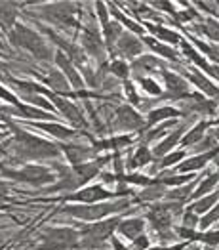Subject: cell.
Returning a JSON list of instances; mask_svg holds the SVG:
<instances>
[{"instance_id":"obj_61","label":"cell","mask_w":219,"mask_h":250,"mask_svg":"<svg viewBox=\"0 0 219 250\" xmlns=\"http://www.w3.org/2000/svg\"><path fill=\"white\" fill-rule=\"evenodd\" d=\"M0 138H2V136H0Z\"/></svg>"},{"instance_id":"obj_7","label":"cell","mask_w":219,"mask_h":250,"mask_svg":"<svg viewBox=\"0 0 219 250\" xmlns=\"http://www.w3.org/2000/svg\"><path fill=\"white\" fill-rule=\"evenodd\" d=\"M75 4L71 2H58V4H50V6H44L40 10V14L50 21V23H56V25H77V21L73 18L75 14Z\"/></svg>"},{"instance_id":"obj_30","label":"cell","mask_w":219,"mask_h":250,"mask_svg":"<svg viewBox=\"0 0 219 250\" xmlns=\"http://www.w3.org/2000/svg\"><path fill=\"white\" fill-rule=\"evenodd\" d=\"M195 31H200V33L208 35L212 41L219 42V23L216 20H206L204 25H195Z\"/></svg>"},{"instance_id":"obj_24","label":"cell","mask_w":219,"mask_h":250,"mask_svg":"<svg viewBox=\"0 0 219 250\" xmlns=\"http://www.w3.org/2000/svg\"><path fill=\"white\" fill-rule=\"evenodd\" d=\"M145 29H149L153 35H157L159 39H162V41L166 42H172V44H178V42H181L179 35L178 33H174V31H170V29H166V27H157V25H153V23H147L145 25Z\"/></svg>"},{"instance_id":"obj_33","label":"cell","mask_w":219,"mask_h":250,"mask_svg":"<svg viewBox=\"0 0 219 250\" xmlns=\"http://www.w3.org/2000/svg\"><path fill=\"white\" fill-rule=\"evenodd\" d=\"M136 71H155L157 67H160V63L153 58V56H141L139 60H136L132 65Z\"/></svg>"},{"instance_id":"obj_29","label":"cell","mask_w":219,"mask_h":250,"mask_svg":"<svg viewBox=\"0 0 219 250\" xmlns=\"http://www.w3.org/2000/svg\"><path fill=\"white\" fill-rule=\"evenodd\" d=\"M37 128L40 130H44V132H50V134H54V136H58V138H63V140H67V138H73L75 136V132L71 130V128H65V126L61 125H37Z\"/></svg>"},{"instance_id":"obj_41","label":"cell","mask_w":219,"mask_h":250,"mask_svg":"<svg viewBox=\"0 0 219 250\" xmlns=\"http://www.w3.org/2000/svg\"><path fill=\"white\" fill-rule=\"evenodd\" d=\"M109 69H111V73H115L119 79H128V75H130L128 65H126L124 62H119V60L111 63V67H109Z\"/></svg>"},{"instance_id":"obj_11","label":"cell","mask_w":219,"mask_h":250,"mask_svg":"<svg viewBox=\"0 0 219 250\" xmlns=\"http://www.w3.org/2000/svg\"><path fill=\"white\" fill-rule=\"evenodd\" d=\"M111 157H103L101 161H98V163H82V165H75V176H77V180H79V184L82 186V184H86V182H90L92 178H96L98 174H100L101 167L109 161Z\"/></svg>"},{"instance_id":"obj_44","label":"cell","mask_w":219,"mask_h":250,"mask_svg":"<svg viewBox=\"0 0 219 250\" xmlns=\"http://www.w3.org/2000/svg\"><path fill=\"white\" fill-rule=\"evenodd\" d=\"M82 71H84V77H86V83L90 84L92 88H96V86H100V75H96L90 67H82Z\"/></svg>"},{"instance_id":"obj_37","label":"cell","mask_w":219,"mask_h":250,"mask_svg":"<svg viewBox=\"0 0 219 250\" xmlns=\"http://www.w3.org/2000/svg\"><path fill=\"white\" fill-rule=\"evenodd\" d=\"M181 46H183V52H185V56H189L193 62L199 63V65L202 67V69H204V71H208V73H210V65L204 62V58H202V56H199V54L193 50V46H191V44H187V42H181Z\"/></svg>"},{"instance_id":"obj_39","label":"cell","mask_w":219,"mask_h":250,"mask_svg":"<svg viewBox=\"0 0 219 250\" xmlns=\"http://www.w3.org/2000/svg\"><path fill=\"white\" fill-rule=\"evenodd\" d=\"M193 241H204L208 245H219V231H212V233H191Z\"/></svg>"},{"instance_id":"obj_46","label":"cell","mask_w":219,"mask_h":250,"mask_svg":"<svg viewBox=\"0 0 219 250\" xmlns=\"http://www.w3.org/2000/svg\"><path fill=\"white\" fill-rule=\"evenodd\" d=\"M185 157V153L183 151H178V153H172V155H168L166 159H162V167H172V165H176V163H179V159Z\"/></svg>"},{"instance_id":"obj_4","label":"cell","mask_w":219,"mask_h":250,"mask_svg":"<svg viewBox=\"0 0 219 250\" xmlns=\"http://www.w3.org/2000/svg\"><path fill=\"white\" fill-rule=\"evenodd\" d=\"M119 224H120L119 220H105V222H98V224H92V226L84 228L79 247H82V249L101 247L113 235V231L119 228Z\"/></svg>"},{"instance_id":"obj_17","label":"cell","mask_w":219,"mask_h":250,"mask_svg":"<svg viewBox=\"0 0 219 250\" xmlns=\"http://www.w3.org/2000/svg\"><path fill=\"white\" fill-rule=\"evenodd\" d=\"M119 52H122L124 56H138L143 52V44L139 39L132 37V35H120L119 42H117Z\"/></svg>"},{"instance_id":"obj_38","label":"cell","mask_w":219,"mask_h":250,"mask_svg":"<svg viewBox=\"0 0 219 250\" xmlns=\"http://www.w3.org/2000/svg\"><path fill=\"white\" fill-rule=\"evenodd\" d=\"M111 12L115 14V18H117V20H120V23H122V25H126V27H130V29H132L134 33H138V35H143V31H145V29H143L141 25H136V23H134V21H132V20H128V18H124V16L120 14V12H119V10H117V8H115V6H113V4H111Z\"/></svg>"},{"instance_id":"obj_48","label":"cell","mask_w":219,"mask_h":250,"mask_svg":"<svg viewBox=\"0 0 219 250\" xmlns=\"http://www.w3.org/2000/svg\"><path fill=\"white\" fill-rule=\"evenodd\" d=\"M124 90L128 92V98H130V102H132V104H134V105L141 104L139 98H138V94L134 92V86H132V83H128V81H126V83H124Z\"/></svg>"},{"instance_id":"obj_15","label":"cell","mask_w":219,"mask_h":250,"mask_svg":"<svg viewBox=\"0 0 219 250\" xmlns=\"http://www.w3.org/2000/svg\"><path fill=\"white\" fill-rule=\"evenodd\" d=\"M56 63L60 65L61 71H63V73L69 77L71 84H73L75 88H79V90H80V88H82V84H84V81H82V79L79 77V73H77V69L73 67L71 60H69V58H67L63 52H58V54H56Z\"/></svg>"},{"instance_id":"obj_60","label":"cell","mask_w":219,"mask_h":250,"mask_svg":"<svg viewBox=\"0 0 219 250\" xmlns=\"http://www.w3.org/2000/svg\"><path fill=\"white\" fill-rule=\"evenodd\" d=\"M214 136H216V138H218V140H219V128H218V130H216V132H214Z\"/></svg>"},{"instance_id":"obj_23","label":"cell","mask_w":219,"mask_h":250,"mask_svg":"<svg viewBox=\"0 0 219 250\" xmlns=\"http://www.w3.org/2000/svg\"><path fill=\"white\" fill-rule=\"evenodd\" d=\"M189 79L193 81V83L199 86L200 90L206 94V96H210V98H216V100H219V88L218 86H214V84L210 83L208 79H204L202 75H199V73H193V75H189Z\"/></svg>"},{"instance_id":"obj_56","label":"cell","mask_w":219,"mask_h":250,"mask_svg":"<svg viewBox=\"0 0 219 250\" xmlns=\"http://www.w3.org/2000/svg\"><path fill=\"white\" fill-rule=\"evenodd\" d=\"M111 243H113V247H115V250H128L126 247H122V245H120V241H117L115 237L111 239Z\"/></svg>"},{"instance_id":"obj_5","label":"cell","mask_w":219,"mask_h":250,"mask_svg":"<svg viewBox=\"0 0 219 250\" xmlns=\"http://www.w3.org/2000/svg\"><path fill=\"white\" fill-rule=\"evenodd\" d=\"M130 203L128 201H117L113 205H84V207H67L63 210L65 214H71L79 220H101L113 212H120V210L128 208Z\"/></svg>"},{"instance_id":"obj_22","label":"cell","mask_w":219,"mask_h":250,"mask_svg":"<svg viewBox=\"0 0 219 250\" xmlns=\"http://www.w3.org/2000/svg\"><path fill=\"white\" fill-rule=\"evenodd\" d=\"M183 130H185L183 126H178V130H176L174 134H170V136H168V138H166V140H164L160 146L155 147V153H153V155H155V157H162V155H166V153H168L172 147L178 146V144H179V140H181Z\"/></svg>"},{"instance_id":"obj_3","label":"cell","mask_w":219,"mask_h":250,"mask_svg":"<svg viewBox=\"0 0 219 250\" xmlns=\"http://www.w3.org/2000/svg\"><path fill=\"white\" fill-rule=\"evenodd\" d=\"M80 245V233L71 228H48L42 233L39 250H71Z\"/></svg>"},{"instance_id":"obj_26","label":"cell","mask_w":219,"mask_h":250,"mask_svg":"<svg viewBox=\"0 0 219 250\" xmlns=\"http://www.w3.org/2000/svg\"><path fill=\"white\" fill-rule=\"evenodd\" d=\"M46 83L50 88H54L56 92H60V94H69V86H67V81H65V77L61 75L60 71H52L48 77H46Z\"/></svg>"},{"instance_id":"obj_28","label":"cell","mask_w":219,"mask_h":250,"mask_svg":"<svg viewBox=\"0 0 219 250\" xmlns=\"http://www.w3.org/2000/svg\"><path fill=\"white\" fill-rule=\"evenodd\" d=\"M218 182H219V172L210 174L206 180H202V182H200L199 189H197L195 193H191V197H193V199H200L202 195H206L208 191H212V189L216 188V186H218Z\"/></svg>"},{"instance_id":"obj_13","label":"cell","mask_w":219,"mask_h":250,"mask_svg":"<svg viewBox=\"0 0 219 250\" xmlns=\"http://www.w3.org/2000/svg\"><path fill=\"white\" fill-rule=\"evenodd\" d=\"M50 98L54 100V104L58 105V109L63 113V117H67V119L73 121L75 125H86V121L82 119L80 109L75 104H71V102H67V100H63V98H58V96H52V94H50Z\"/></svg>"},{"instance_id":"obj_51","label":"cell","mask_w":219,"mask_h":250,"mask_svg":"<svg viewBox=\"0 0 219 250\" xmlns=\"http://www.w3.org/2000/svg\"><path fill=\"white\" fill-rule=\"evenodd\" d=\"M0 81L4 83H14V79L10 77V71H8V65L0 62Z\"/></svg>"},{"instance_id":"obj_45","label":"cell","mask_w":219,"mask_h":250,"mask_svg":"<svg viewBox=\"0 0 219 250\" xmlns=\"http://www.w3.org/2000/svg\"><path fill=\"white\" fill-rule=\"evenodd\" d=\"M191 189H195V184H191L189 188H183V189H174L168 193L170 199H187L191 195Z\"/></svg>"},{"instance_id":"obj_21","label":"cell","mask_w":219,"mask_h":250,"mask_svg":"<svg viewBox=\"0 0 219 250\" xmlns=\"http://www.w3.org/2000/svg\"><path fill=\"white\" fill-rule=\"evenodd\" d=\"M16 16H18V8H16V4L0 2V27L10 29V27L16 23Z\"/></svg>"},{"instance_id":"obj_34","label":"cell","mask_w":219,"mask_h":250,"mask_svg":"<svg viewBox=\"0 0 219 250\" xmlns=\"http://www.w3.org/2000/svg\"><path fill=\"white\" fill-rule=\"evenodd\" d=\"M164 193H166V191H164V186L159 184V182H155L151 188L145 189V191L141 193L139 201H157V199H160Z\"/></svg>"},{"instance_id":"obj_16","label":"cell","mask_w":219,"mask_h":250,"mask_svg":"<svg viewBox=\"0 0 219 250\" xmlns=\"http://www.w3.org/2000/svg\"><path fill=\"white\" fill-rule=\"evenodd\" d=\"M42 29H44V33H46V35H48L52 41L56 42L58 46H61V48H63V50L69 54V58H71V60H75V63H79V65H82V63H84V56H82V52H80L79 46H75V44H71V42L60 39V37H58L54 31H50V29H46V27H42Z\"/></svg>"},{"instance_id":"obj_14","label":"cell","mask_w":219,"mask_h":250,"mask_svg":"<svg viewBox=\"0 0 219 250\" xmlns=\"http://www.w3.org/2000/svg\"><path fill=\"white\" fill-rule=\"evenodd\" d=\"M2 115H18V117H27V119H44V121H52L54 117L50 115V113H44V111H40V109H35V107H27V105H12V107H8V109H2Z\"/></svg>"},{"instance_id":"obj_58","label":"cell","mask_w":219,"mask_h":250,"mask_svg":"<svg viewBox=\"0 0 219 250\" xmlns=\"http://www.w3.org/2000/svg\"><path fill=\"white\" fill-rule=\"evenodd\" d=\"M0 50L8 52V46H6V42H4V39H2V33H0Z\"/></svg>"},{"instance_id":"obj_2","label":"cell","mask_w":219,"mask_h":250,"mask_svg":"<svg viewBox=\"0 0 219 250\" xmlns=\"http://www.w3.org/2000/svg\"><path fill=\"white\" fill-rule=\"evenodd\" d=\"M10 42L18 48L29 50L37 60H42V62L52 60V52L46 46V42L42 41V37H39L35 31H31L25 25H16L14 27V31L10 33Z\"/></svg>"},{"instance_id":"obj_36","label":"cell","mask_w":219,"mask_h":250,"mask_svg":"<svg viewBox=\"0 0 219 250\" xmlns=\"http://www.w3.org/2000/svg\"><path fill=\"white\" fill-rule=\"evenodd\" d=\"M145 42L157 52V54H160V56H164V58H168V60H178V56L174 54V50L172 48H168V46H164V44H160V42H157L155 39H145Z\"/></svg>"},{"instance_id":"obj_8","label":"cell","mask_w":219,"mask_h":250,"mask_svg":"<svg viewBox=\"0 0 219 250\" xmlns=\"http://www.w3.org/2000/svg\"><path fill=\"white\" fill-rule=\"evenodd\" d=\"M115 195L111 191L103 188V186H90L86 189H80L73 195H67L65 201H77V203H98V201H105V199H113Z\"/></svg>"},{"instance_id":"obj_20","label":"cell","mask_w":219,"mask_h":250,"mask_svg":"<svg viewBox=\"0 0 219 250\" xmlns=\"http://www.w3.org/2000/svg\"><path fill=\"white\" fill-rule=\"evenodd\" d=\"M61 149L65 151V155L69 157V161L75 163V165H82L84 159H90L94 155V149H88V147H82V146H63Z\"/></svg>"},{"instance_id":"obj_1","label":"cell","mask_w":219,"mask_h":250,"mask_svg":"<svg viewBox=\"0 0 219 250\" xmlns=\"http://www.w3.org/2000/svg\"><path fill=\"white\" fill-rule=\"evenodd\" d=\"M12 130L16 132V144H14V153L20 161H29V159H56L60 155V147H56L50 142H44L40 138H35L33 134H27L21 130L18 125L10 123Z\"/></svg>"},{"instance_id":"obj_10","label":"cell","mask_w":219,"mask_h":250,"mask_svg":"<svg viewBox=\"0 0 219 250\" xmlns=\"http://www.w3.org/2000/svg\"><path fill=\"white\" fill-rule=\"evenodd\" d=\"M143 121L141 117L128 105H122L117 109V121H115V126L117 128H126V130H138L141 128Z\"/></svg>"},{"instance_id":"obj_49","label":"cell","mask_w":219,"mask_h":250,"mask_svg":"<svg viewBox=\"0 0 219 250\" xmlns=\"http://www.w3.org/2000/svg\"><path fill=\"white\" fill-rule=\"evenodd\" d=\"M27 100H29L31 104H37L39 107H42V109H50V111H52V105H50V102L42 100L40 96H35V94H31V96H27Z\"/></svg>"},{"instance_id":"obj_50","label":"cell","mask_w":219,"mask_h":250,"mask_svg":"<svg viewBox=\"0 0 219 250\" xmlns=\"http://www.w3.org/2000/svg\"><path fill=\"white\" fill-rule=\"evenodd\" d=\"M0 98H2L4 102H8V104H12V105H14V107H16V105H20V100H18V98H16L14 94H10L8 90H4V88H0Z\"/></svg>"},{"instance_id":"obj_53","label":"cell","mask_w":219,"mask_h":250,"mask_svg":"<svg viewBox=\"0 0 219 250\" xmlns=\"http://www.w3.org/2000/svg\"><path fill=\"white\" fill-rule=\"evenodd\" d=\"M183 220H185V226H187L189 229H193V228L199 224V222H197V216H195L193 212H187V214L183 216Z\"/></svg>"},{"instance_id":"obj_19","label":"cell","mask_w":219,"mask_h":250,"mask_svg":"<svg viewBox=\"0 0 219 250\" xmlns=\"http://www.w3.org/2000/svg\"><path fill=\"white\" fill-rule=\"evenodd\" d=\"M145 228V222L139 220V218H130V220H124L119 224V231L120 235H124L126 239H138L141 235V231Z\"/></svg>"},{"instance_id":"obj_6","label":"cell","mask_w":219,"mask_h":250,"mask_svg":"<svg viewBox=\"0 0 219 250\" xmlns=\"http://www.w3.org/2000/svg\"><path fill=\"white\" fill-rule=\"evenodd\" d=\"M0 174L6 176V178L18 180V182H27V184H31V186H44V184H48V182L54 180L52 172L44 167H25V168H21V170L2 168Z\"/></svg>"},{"instance_id":"obj_32","label":"cell","mask_w":219,"mask_h":250,"mask_svg":"<svg viewBox=\"0 0 219 250\" xmlns=\"http://www.w3.org/2000/svg\"><path fill=\"white\" fill-rule=\"evenodd\" d=\"M153 159V155H151V151L147 149V147H139L138 151H136V155L132 157V161L128 163V167L130 168H136V167H145L149 161Z\"/></svg>"},{"instance_id":"obj_31","label":"cell","mask_w":219,"mask_h":250,"mask_svg":"<svg viewBox=\"0 0 219 250\" xmlns=\"http://www.w3.org/2000/svg\"><path fill=\"white\" fill-rule=\"evenodd\" d=\"M218 199H219V191L218 193L208 195V197H204V199H199V201L193 205V210H191V212H197V214H200V212H208V210L218 203Z\"/></svg>"},{"instance_id":"obj_57","label":"cell","mask_w":219,"mask_h":250,"mask_svg":"<svg viewBox=\"0 0 219 250\" xmlns=\"http://www.w3.org/2000/svg\"><path fill=\"white\" fill-rule=\"evenodd\" d=\"M183 245H176V247H160V249H151V250H181Z\"/></svg>"},{"instance_id":"obj_47","label":"cell","mask_w":219,"mask_h":250,"mask_svg":"<svg viewBox=\"0 0 219 250\" xmlns=\"http://www.w3.org/2000/svg\"><path fill=\"white\" fill-rule=\"evenodd\" d=\"M96 8H98V14H100L101 23H103V29H105V27H109V25H111V21H109V16H107V8H105V4H103V2H98V4H96Z\"/></svg>"},{"instance_id":"obj_59","label":"cell","mask_w":219,"mask_h":250,"mask_svg":"<svg viewBox=\"0 0 219 250\" xmlns=\"http://www.w3.org/2000/svg\"><path fill=\"white\" fill-rule=\"evenodd\" d=\"M4 153H6V146H0V159L4 157Z\"/></svg>"},{"instance_id":"obj_9","label":"cell","mask_w":219,"mask_h":250,"mask_svg":"<svg viewBox=\"0 0 219 250\" xmlns=\"http://www.w3.org/2000/svg\"><path fill=\"white\" fill-rule=\"evenodd\" d=\"M162 77H164L166 86H168V90H170V92H168V94H162L159 100H166V98H170V100H181V98L187 94L189 84L185 83L179 75L170 73V71H162Z\"/></svg>"},{"instance_id":"obj_40","label":"cell","mask_w":219,"mask_h":250,"mask_svg":"<svg viewBox=\"0 0 219 250\" xmlns=\"http://www.w3.org/2000/svg\"><path fill=\"white\" fill-rule=\"evenodd\" d=\"M139 84L147 94H151V96H159V98L162 96V90H160L159 84L155 83V81H151V79H141ZM159 98H157V100H159Z\"/></svg>"},{"instance_id":"obj_52","label":"cell","mask_w":219,"mask_h":250,"mask_svg":"<svg viewBox=\"0 0 219 250\" xmlns=\"http://www.w3.org/2000/svg\"><path fill=\"white\" fill-rule=\"evenodd\" d=\"M134 249L147 250L149 249V239H147V237H138V239H134Z\"/></svg>"},{"instance_id":"obj_55","label":"cell","mask_w":219,"mask_h":250,"mask_svg":"<svg viewBox=\"0 0 219 250\" xmlns=\"http://www.w3.org/2000/svg\"><path fill=\"white\" fill-rule=\"evenodd\" d=\"M6 197H8V188L4 184H0V203H4Z\"/></svg>"},{"instance_id":"obj_25","label":"cell","mask_w":219,"mask_h":250,"mask_svg":"<svg viewBox=\"0 0 219 250\" xmlns=\"http://www.w3.org/2000/svg\"><path fill=\"white\" fill-rule=\"evenodd\" d=\"M181 115H185V113H179L174 107H160V109H155L149 113V126L159 123L162 119H174V117H181Z\"/></svg>"},{"instance_id":"obj_42","label":"cell","mask_w":219,"mask_h":250,"mask_svg":"<svg viewBox=\"0 0 219 250\" xmlns=\"http://www.w3.org/2000/svg\"><path fill=\"white\" fill-rule=\"evenodd\" d=\"M216 220H219V205L216 207V208L210 210V212H208V214H206V216H204V218L200 220L199 226L202 228V229H206V228H210V226H212V224H214Z\"/></svg>"},{"instance_id":"obj_43","label":"cell","mask_w":219,"mask_h":250,"mask_svg":"<svg viewBox=\"0 0 219 250\" xmlns=\"http://www.w3.org/2000/svg\"><path fill=\"white\" fill-rule=\"evenodd\" d=\"M124 180H126V182H132V184H136V186H143V188H147V186H153V184H155V182H153V180H149L147 176H138V174L124 176Z\"/></svg>"},{"instance_id":"obj_27","label":"cell","mask_w":219,"mask_h":250,"mask_svg":"<svg viewBox=\"0 0 219 250\" xmlns=\"http://www.w3.org/2000/svg\"><path fill=\"white\" fill-rule=\"evenodd\" d=\"M208 126H210V123H206V121H204V123H199V125L195 126V128H193V130H191V132H189V134H187V136L181 140V144H183L185 147L199 144L200 140H202V136H204V132H206V128H208Z\"/></svg>"},{"instance_id":"obj_18","label":"cell","mask_w":219,"mask_h":250,"mask_svg":"<svg viewBox=\"0 0 219 250\" xmlns=\"http://www.w3.org/2000/svg\"><path fill=\"white\" fill-rule=\"evenodd\" d=\"M218 155V149H212V151H208V153H204V155H197V157H193V159H187L185 163H181L178 170L179 172H195V170H200V168H204L208 165V161L212 159V157H216Z\"/></svg>"},{"instance_id":"obj_54","label":"cell","mask_w":219,"mask_h":250,"mask_svg":"<svg viewBox=\"0 0 219 250\" xmlns=\"http://www.w3.org/2000/svg\"><path fill=\"white\" fill-rule=\"evenodd\" d=\"M153 6H155V8H160V10H166L168 14H174V8H172L170 2H153Z\"/></svg>"},{"instance_id":"obj_12","label":"cell","mask_w":219,"mask_h":250,"mask_svg":"<svg viewBox=\"0 0 219 250\" xmlns=\"http://www.w3.org/2000/svg\"><path fill=\"white\" fill-rule=\"evenodd\" d=\"M82 46H84V50L90 56H94L98 60L103 58V42H101V37L98 35V31H94L92 27H88L84 31V35H82Z\"/></svg>"},{"instance_id":"obj_35","label":"cell","mask_w":219,"mask_h":250,"mask_svg":"<svg viewBox=\"0 0 219 250\" xmlns=\"http://www.w3.org/2000/svg\"><path fill=\"white\" fill-rule=\"evenodd\" d=\"M189 180H193V174H181V176H166V174H162L157 182L162 184V186H181V184H185Z\"/></svg>"}]
</instances>
